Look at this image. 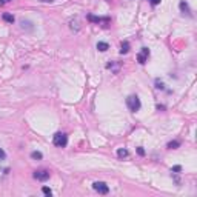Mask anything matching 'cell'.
Masks as SVG:
<instances>
[{
    "instance_id": "603a6c76",
    "label": "cell",
    "mask_w": 197,
    "mask_h": 197,
    "mask_svg": "<svg viewBox=\"0 0 197 197\" xmlns=\"http://www.w3.org/2000/svg\"><path fill=\"white\" fill-rule=\"evenodd\" d=\"M8 2H11V0H0V5H5V3H8Z\"/></svg>"
},
{
    "instance_id": "277c9868",
    "label": "cell",
    "mask_w": 197,
    "mask_h": 197,
    "mask_svg": "<svg viewBox=\"0 0 197 197\" xmlns=\"http://www.w3.org/2000/svg\"><path fill=\"white\" fill-rule=\"evenodd\" d=\"M49 176H51V172H49L48 169H37L36 172H34V177H36L37 180H40V182H46L49 179Z\"/></svg>"
},
{
    "instance_id": "9c48e42d",
    "label": "cell",
    "mask_w": 197,
    "mask_h": 197,
    "mask_svg": "<svg viewBox=\"0 0 197 197\" xmlns=\"http://www.w3.org/2000/svg\"><path fill=\"white\" fill-rule=\"evenodd\" d=\"M128 52H129V43L125 40V42H122V45H120V54H128Z\"/></svg>"
},
{
    "instance_id": "7a4b0ae2",
    "label": "cell",
    "mask_w": 197,
    "mask_h": 197,
    "mask_svg": "<svg viewBox=\"0 0 197 197\" xmlns=\"http://www.w3.org/2000/svg\"><path fill=\"white\" fill-rule=\"evenodd\" d=\"M52 143L57 148H65L68 145V136L65 132H56L52 137Z\"/></svg>"
},
{
    "instance_id": "4fadbf2b",
    "label": "cell",
    "mask_w": 197,
    "mask_h": 197,
    "mask_svg": "<svg viewBox=\"0 0 197 197\" xmlns=\"http://www.w3.org/2000/svg\"><path fill=\"white\" fill-rule=\"evenodd\" d=\"M179 146H180V142L179 140H172V142H169V143H168L169 149H177Z\"/></svg>"
},
{
    "instance_id": "8992f818",
    "label": "cell",
    "mask_w": 197,
    "mask_h": 197,
    "mask_svg": "<svg viewBox=\"0 0 197 197\" xmlns=\"http://www.w3.org/2000/svg\"><path fill=\"white\" fill-rule=\"evenodd\" d=\"M88 20H90V22H94V23H105L103 26L106 28L111 19H110V17H96V16H92V14H90V16H88Z\"/></svg>"
},
{
    "instance_id": "30bf717a",
    "label": "cell",
    "mask_w": 197,
    "mask_h": 197,
    "mask_svg": "<svg viewBox=\"0 0 197 197\" xmlns=\"http://www.w3.org/2000/svg\"><path fill=\"white\" fill-rule=\"evenodd\" d=\"M97 49H99V51H102V52H105V51L110 49V45H108L106 42H99L97 43Z\"/></svg>"
},
{
    "instance_id": "7402d4cb",
    "label": "cell",
    "mask_w": 197,
    "mask_h": 197,
    "mask_svg": "<svg viewBox=\"0 0 197 197\" xmlns=\"http://www.w3.org/2000/svg\"><path fill=\"white\" fill-rule=\"evenodd\" d=\"M39 2H43V3H51V2H54V0H39Z\"/></svg>"
},
{
    "instance_id": "8fae6325",
    "label": "cell",
    "mask_w": 197,
    "mask_h": 197,
    "mask_svg": "<svg viewBox=\"0 0 197 197\" xmlns=\"http://www.w3.org/2000/svg\"><path fill=\"white\" fill-rule=\"evenodd\" d=\"M2 19H3V20L5 22H8V23H14V20H16V19H14V16H12V14H9V12H5L3 14V16H2Z\"/></svg>"
},
{
    "instance_id": "52a82bcc",
    "label": "cell",
    "mask_w": 197,
    "mask_h": 197,
    "mask_svg": "<svg viewBox=\"0 0 197 197\" xmlns=\"http://www.w3.org/2000/svg\"><path fill=\"white\" fill-rule=\"evenodd\" d=\"M179 8H180V11H182V14H186V16H191L189 6H188V3H186V2H180V5H179Z\"/></svg>"
},
{
    "instance_id": "cb8c5ba5",
    "label": "cell",
    "mask_w": 197,
    "mask_h": 197,
    "mask_svg": "<svg viewBox=\"0 0 197 197\" xmlns=\"http://www.w3.org/2000/svg\"><path fill=\"white\" fill-rule=\"evenodd\" d=\"M157 110H159V111H160V110H165V106H163V105H157Z\"/></svg>"
},
{
    "instance_id": "d4e9b609",
    "label": "cell",
    "mask_w": 197,
    "mask_h": 197,
    "mask_svg": "<svg viewBox=\"0 0 197 197\" xmlns=\"http://www.w3.org/2000/svg\"><path fill=\"white\" fill-rule=\"evenodd\" d=\"M106 2H110V0H106Z\"/></svg>"
},
{
    "instance_id": "7c38bea8",
    "label": "cell",
    "mask_w": 197,
    "mask_h": 197,
    "mask_svg": "<svg viewBox=\"0 0 197 197\" xmlns=\"http://www.w3.org/2000/svg\"><path fill=\"white\" fill-rule=\"evenodd\" d=\"M117 156H119L120 159H123V157H128V156H129V151H128V149H123V148H120V149L117 151Z\"/></svg>"
},
{
    "instance_id": "ffe728a7",
    "label": "cell",
    "mask_w": 197,
    "mask_h": 197,
    "mask_svg": "<svg viewBox=\"0 0 197 197\" xmlns=\"http://www.w3.org/2000/svg\"><path fill=\"white\" fill-rule=\"evenodd\" d=\"M148 2H149V3L152 5V6H156V5H159V3L162 2V0H148Z\"/></svg>"
},
{
    "instance_id": "ac0fdd59",
    "label": "cell",
    "mask_w": 197,
    "mask_h": 197,
    "mask_svg": "<svg viewBox=\"0 0 197 197\" xmlns=\"http://www.w3.org/2000/svg\"><path fill=\"white\" fill-rule=\"evenodd\" d=\"M6 159V152L3 151V148H0V160H5Z\"/></svg>"
},
{
    "instance_id": "ba28073f",
    "label": "cell",
    "mask_w": 197,
    "mask_h": 197,
    "mask_svg": "<svg viewBox=\"0 0 197 197\" xmlns=\"http://www.w3.org/2000/svg\"><path fill=\"white\" fill-rule=\"evenodd\" d=\"M20 25H22L23 29H26V31H34V23H32V22H29V20H22Z\"/></svg>"
},
{
    "instance_id": "3957f363",
    "label": "cell",
    "mask_w": 197,
    "mask_h": 197,
    "mask_svg": "<svg viewBox=\"0 0 197 197\" xmlns=\"http://www.w3.org/2000/svg\"><path fill=\"white\" fill-rule=\"evenodd\" d=\"M92 188H94L99 194H108L110 193V188H108V185L105 182H94V183H92Z\"/></svg>"
},
{
    "instance_id": "e0dca14e",
    "label": "cell",
    "mask_w": 197,
    "mask_h": 197,
    "mask_svg": "<svg viewBox=\"0 0 197 197\" xmlns=\"http://www.w3.org/2000/svg\"><path fill=\"white\" fill-rule=\"evenodd\" d=\"M42 191H43V194H45V196H51V194H52V191L49 189L48 186H43V188H42Z\"/></svg>"
},
{
    "instance_id": "6da1fadb",
    "label": "cell",
    "mask_w": 197,
    "mask_h": 197,
    "mask_svg": "<svg viewBox=\"0 0 197 197\" xmlns=\"http://www.w3.org/2000/svg\"><path fill=\"white\" fill-rule=\"evenodd\" d=\"M126 106L129 108L131 112H137V111H139L140 106H142V102H140L139 96H136V94L128 96V97H126Z\"/></svg>"
},
{
    "instance_id": "44dd1931",
    "label": "cell",
    "mask_w": 197,
    "mask_h": 197,
    "mask_svg": "<svg viewBox=\"0 0 197 197\" xmlns=\"http://www.w3.org/2000/svg\"><path fill=\"white\" fill-rule=\"evenodd\" d=\"M171 171H174V172H180V171H182V166L177 165V166H174V168H172Z\"/></svg>"
},
{
    "instance_id": "5bb4252c",
    "label": "cell",
    "mask_w": 197,
    "mask_h": 197,
    "mask_svg": "<svg viewBox=\"0 0 197 197\" xmlns=\"http://www.w3.org/2000/svg\"><path fill=\"white\" fill-rule=\"evenodd\" d=\"M106 68H108V70H112L114 72H117V71H119V65H116L114 62H110V63H108V65H106Z\"/></svg>"
},
{
    "instance_id": "5b68a950",
    "label": "cell",
    "mask_w": 197,
    "mask_h": 197,
    "mask_svg": "<svg viewBox=\"0 0 197 197\" xmlns=\"http://www.w3.org/2000/svg\"><path fill=\"white\" fill-rule=\"evenodd\" d=\"M148 57H149V49L148 48H142V51L137 54V62L140 63V65H145Z\"/></svg>"
},
{
    "instance_id": "2e32d148",
    "label": "cell",
    "mask_w": 197,
    "mask_h": 197,
    "mask_svg": "<svg viewBox=\"0 0 197 197\" xmlns=\"http://www.w3.org/2000/svg\"><path fill=\"white\" fill-rule=\"evenodd\" d=\"M156 88H157V90H165V85H163V82L157 79V80H156Z\"/></svg>"
},
{
    "instance_id": "d6986e66",
    "label": "cell",
    "mask_w": 197,
    "mask_h": 197,
    "mask_svg": "<svg viewBox=\"0 0 197 197\" xmlns=\"http://www.w3.org/2000/svg\"><path fill=\"white\" fill-rule=\"evenodd\" d=\"M137 154H139V156H145V149L142 146H139V148H137Z\"/></svg>"
},
{
    "instance_id": "9a60e30c",
    "label": "cell",
    "mask_w": 197,
    "mask_h": 197,
    "mask_svg": "<svg viewBox=\"0 0 197 197\" xmlns=\"http://www.w3.org/2000/svg\"><path fill=\"white\" fill-rule=\"evenodd\" d=\"M31 157H32L34 160H40L43 156H42V152H39V151H32L31 152Z\"/></svg>"
}]
</instances>
